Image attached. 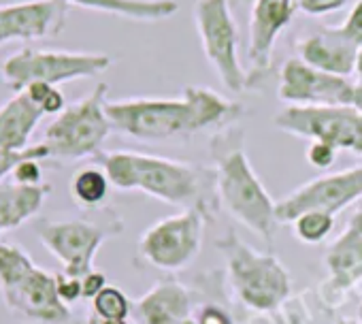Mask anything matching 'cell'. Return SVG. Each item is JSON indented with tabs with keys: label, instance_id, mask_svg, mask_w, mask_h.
Returning a JSON list of instances; mask_svg holds the SVG:
<instances>
[{
	"label": "cell",
	"instance_id": "6da1fadb",
	"mask_svg": "<svg viewBox=\"0 0 362 324\" xmlns=\"http://www.w3.org/2000/svg\"><path fill=\"white\" fill-rule=\"evenodd\" d=\"M107 115L119 134L136 141H164L230 126L243 115V107L211 88L188 86L177 98L107 100Z\"/></svg>",
	"mask_w": 362,
	"mask_h": 324
},
{
	"label": "cell",
	"instance_id": "7a4b0ae2",
	"mask_svg": "<svg viewBox=\"0 0 362 324\" xmlns=\"http://www.w3.org/2000/svg\"><path fill=\"white\" fill-rule=\"evenodd\" d=\"M211 158L216 162V195L222 207L247 231L271 243L279 224L277 203L252 169L245 151V132L235 124L220 128L211 137Z\"/></svg>",
	"mask_w": 362,
	"mask_h": 324
},
{
	"label": "cell",
	"instance_id": "3957f363",
	"mask_svg": "<svg viewBox=\"0 0 362 324\" xmlns=\"http://www.w3.org/2000/svg\"><path fill=\"white\" fill-rule=\"evenodd\" d=\"M96 160L117 190H139L175 207L209 212L207 171L192 162L130 149L100 151Z\"/></svg>",
	"mask_w": 362,
	"mask_h": 324
},
{
	"label": "cell",
	"instance_id": "277c9868",
	"mask_svg": "<svg viewBox=\"0 0 362 324\" xmlns=\"http://www.w3.org/2000/svg\"><path fill=\"white\" fill-rule=\"evenodd\" d=\"M0 296L24 324H71V307L60 299L56 275L41 269L18 243L0 241Z\"/></svg>",
	"mask_w": 362,
	"mask_h": 324
},
{
	"label": "cell",
	"instance_id": "5b68a950",
	"mask_svg": "<svg viewBox=\"0 0 362 324\" xmlns=\"http://www.w3.org/2000/svg\"><path fill=\"white\" fill-rule=\"evenodd\" d=\"M235 296L254 311L279 309L292 290V277L273 254H260L233 231L218 241Z\"/></svg>",
	"mask_w": 362,
	"mask_h": 324
},
{
	"label": "cell",
	"instance_id": "8992f818",
	"mask_svg": "<svg viewBox=\"0 0 362 324\" xmlns=\"http://www.w3.org/2000/svg\"><path fill=\"white\" fill-rule=\"evenodd\" d=\"M109 86L100 81L86 98L69 105L47 126L43 143L49 149V160H81L96 158L103 151L113 126L107 115Z\"/></svg>",
	"mask_w": 362,
	"mask_h": 324
},
{
	"label": "cell",
	"instance_id": "52a82bcc",
	"mask_svg": "<svg viewBox=\"0 0 362 324\" xmlns=\"http://www.w3.org/2000/svg\"><path fill=\"white\" fill-rule=\"evenodd\" d=\"M111 64L113 60L107 54L24 47L3 62L0 75H3L7 88H11L13 92H22L37 81L58 88L60 83H69L75 79L96 77L109 71Z\"/></svg>",
	"mask_w": 362,
	"mask_h": 324
},
{
	"label": "cell",
	"instance_id": "ba28073f",
	"mask_svg": "<svg viewBox=\"0 0 362 324\" xmlns=\"http://www.w3.org/2000/svg\"><path fill=\"white\" fill-rule=\"evenodd\" d=\"M124 224L115 216L103 220H43L39 224V241L54 254L62 271L73 277H83L94 271V258L100 245L119 235Z\"/></svg>",
	"mask_w": 362,
	"mask_h": 324
},
{
	"label": "cell",
	"instance_id": "9c48e42d",
	"mask_svg": "<svg viewBox=\"0 0 362 324\" xmlns=\"http://www.w3.org/2000/svg\"><path fill=\"white\" fill-rule=\"evenodd\" d=\"M194 24L203 54L218 73L222 86L233 94L245 90L250 75L239 58V28L228 0H197Z\"/></svg>",
	"mask_w": 362,
	"mask_h": 324
},
{
	"label": "cell",
	"instance_id": "30bf717a",
	"mask_svg": "<svg viewBox=\"0 0 362 324\" xmlns=\"http://www.w3.org/2000/svg\"><path fill=\"white\" fill-rule=\"evenodd\" d=\"M209 212L194 207L151 224L139 239V256L164 271L188 267L201 252Z\"/></svg>",
	"mask_w": 362,
	"mask_h": 324
},
{
	"label": "cell",
	"instance_id": "8fae6325",
	"mask_svg": "<svg viewBox=\"0 0 362 324\" xmlns=\"http://www.w3.org/2000/svg\"><path fill=\"white\" fill-rule=\"evenodd\" d=\"M273 124L292 137L320 141L362 156V113L345 107H286Z\"/></svg>",
	"mask_w": 362,
	"mask_h": 324
},
{
	"label": "cell",
	"instance_id": "7c38bea8",
	"mask_svg": "<svg viewBox=\"0 0 362 324\" xmlns=\"http://www.w3.org/2000/svg\"><path fill=\"white\" fill-rule=\"evenodd\" d=\"M362 199V165L328 173L307 182L294 192L277 201V222L288 224L307 212H324L337 216L351 203Z\"/></svg>",
	"mask_w": 362,
	"mask_h": 324
},
{
	"label": "cell",
	"instance_id": "4fadbf2b",
	"mask_svg": "<svg viewBox=\"0 0 362 324\" xmlns=\"http://www.w3.org/2000/svg\"><path fill=\"white\" fill-rule=\"evenodd\" d=\"M277 96L290 107H345L351 105L354 83L290 58L279 69Z\"/></svg>",
	"mask_w": 362,
	"mask_h": 324
},
{
	"label": "cell",
	"instance_id": "5bb4252c",
	"mask_svg": "<svg viewBox=\"0 0 362 324\" xmlns=\"http://www.w3.org/2000/svg\"><path fill=\"white\" fill-rule=\"evenodd\" d=\"M324 265L328 277L320 286V299L328 307H339L347 292L362 279V205L326 250Z\"/></svg>",
	"mask_w": 362,
	"mask_h": 324
},
{
	"label": "cell",
	"instance_id": "9a60e30c",
	"mask_svg": "<svg viewBox=\"0 0 362 324\" xmlns=\"http://www.w3.org/2000/svg\"><path fill=\"white\" fill-rule=\"evenodd\" d=\"M69 5L62 0H28V3L0 7V47L13 41L56 39L69 16Z\"/></svg>",
	"mask_w": 362,
	"mask_h": 324
},
{
	"label": "cell",
	"instance_id": "2e32d148",
	"mask_svg": "<svg viewBox=\"0 0 362 324\" xmlns=\"http://www.w3.org/2000/svg\"><path fill=\"white\" fill-rule=\"evenodd\" d=\"M296 13V0H254L250 13V83L264 79L271 71V58L277 39L290 26Z\"/></svg>",
	"mask_w": 362,
	"mask_h": 324
},
{
	"label": "cell",
	"instance_id": "e0dca14e",
	"mask_svg": "<svg viewBox=\"0 0 362 324\" xmlns=\"http://www.w3.org/2000/svg\"><path fill=\"white\" fill-rule=\"evenodd\" d=\"M296 58L305 64L337 77H349L356 73L358 47L351 45L339 28H322L294 43Z\"/></svg>",
	"mask_w": 362,
	"mask_h": 324
},
{
	"label": "cell",
	"instance_id": "ac0fdd59",
	"mask_svg": "<svg viewBox=\"0 0 362 324\" xmlns=\"http://www.w3.org/2000/svg\"><path fill=\"white\" fill-rule=\"evenodd\" d=\"M143 324H186L192 320V296L179 282H158L134 305Z\"/></svg>",
	"mask_w": 362,
	"mask_h": 324
},
{
	"label": "cell",
	"instance_id": "d6986e66",
	"mask_svg": "<svg viewBox=\"0 0 362 324\" xmlns=\"http://www.w3.org/2000/svg\"><path fill=\"white\" fill-rule=\"evenodd\" d=\"M52 195V184L0 182V233H11L33 220Z\"/></svg>",
	"mask_w": 362,
	"mask_h": 324
},
{
	"label": "cell",
	"instance_id": "ffe728a7",
	"mask_svg": "<svg viewBox=\"0 0 362 324\" xmlns=\"http://www.w3.org/2000/svg\"><path fill=\"white\" fill-rule=\"evenodd\" d=\"M43 115L41 107L26 92H16V96L0 105V145L11 151L28 149V141Z\"/></svg>",
	"mask_w": 362,
	"mask_h": 324
},
{
	"label": "cell",
	"instance_id": "44dd1931",
	"mask_svg": "<svg viewBox=\"0 0 362 324\" xmlns=\"http://www.w3.org/2000/svg\"><path fill=\"white\" fill-rule=\"evenodd\" d=\"M62 3L134 22H162L179 11L177 0H62Z\"/></svg>",
	"mask_w": 362,
	"mask_h": 324
},
{
	"label": "cell",
	"instance_id": "7402d4cb",
	"mask_svg": "<svg viewBox=\"0 0 362 324\" xmlns=\"http://www.w3.org/2000/svg\"><path fill=\"white\" fill-rule=\"evenodd\" d=\"M109 178L103 167H83L73 173L69 192L75 205L83 209H96L107 201L109 195Z\"/></svg>",
	"mask_w": 362,
	"mask_h": 324
},
{
	"label": "cell",
	"instance_id": "603a6c76",
	"mask_svg": "<svg viewBox=\"0 0 362 324\" xmlns=\"http://www.w3.org/2000/svg\"><path fill=\"white\" fill-rule=\"evenodd\" d=\"M334 226V216L324 212H307L294 220V235L303 243H322Z\"/></svg>",
	"mask_w": 362,
	"mask_h": 324
},
{
	"label": "cell",
	"instance_id": "cb8c5ba5",
	"mask_svg": "<svg viewBox=\"0 0 362 324\" xmlns=\"http://www.w3.org/2000/svg\"><path fill=\"white\" fill-rule=\"evenodd\" d=\"M92 309H94V316L103 320H128L130 301L119 288L107 286L92 299Z\"/></svg>",
	"mask_w": 362,
	"mask_h": 324
},
{
	"label": "cell",
	"instance_id": "d4e9b609",
	"mask_svg": "<svg viewBox=\"0 0 362 324\" xmlns=\"http://www.w3.org/2000/svg\"><path fill=\"white\" fill-rule=\"evenodd\" d=\"M28 158H35V160H49V149L45 143H37V145H30L28 149L24 151H11V149H5L0 145V182H3L7 175H11V171L20 165L22 160H28Z\"/></svg>",
	"mask_w": 362,
	"mask_h": 324
},
{
	"label": "cell",
	"instance_id": "484cf974",
	"mask_svg": "<svg viewBox=\"0 0 362 324\" xmlns=\"http://www.w3.org/2000/svg\"><path fill=\"white\" fill-rule=\"evenodd\" d=\"M349 5V0H296V9L311 18H322L328 13H337Z\"/></svg>",
	"mask_w": 362,
	"mask_h": 324
},
{
	"label": "cell",
	"instance_id": "4316f807",
	"mask_svg": "<svg viewBox=\"0 0 362 324\" xmlns=\"http://www.w3.org/2000/svg\"><path fill=\"white\" fill-rule=\"evenodd\" d=\"M341 30V35L351 43L356 45L358 50L362 47V0H358V3L351 7V11L347 13L345 22L341 26H337Z\"/></svg>",
	"mask_w": 362,
	"mask_h": 324
},
{
	"label": "cell",
	"instance_id": "83f0119b",
	"mask_svg": "<svg viewBox=\"0 0 362 324\" xmlns=\"http://www.w3.org/2000/svg\"><path fill=\"white\" fill-rule=\"evenodd\" d=\"M11 178H13V182H18V184H28V186L43 184V167H41V160H35V158L22 160L20 165L11 171Z\"/></svg>",
	"mask_w": 362,
	"mask_h": 324
},
{
	"label": "cell",
	"instance_id": "f1b7e54d",
	"mask_svg": "<svg viewBox=\"0 0 362 324\" xmlns=\"http://www.w3.org/2000/svg\"><path fill=\"white\" fill-rule=\"evenodd\" d=\"M305 158H307L309 165L315 167V169H328L334 162V158H337V149L326 145V143L311 141L307 151H305Z\"/></svg>",
	"mask_w": 362,
	"mask_h": 324
},
{
	"label": "cell",
	"instance_id": "f546056e",
	"mask_svg": "<svg viewBox=\"0 0 362 324\" xmlns=\"http://www.w3.org/2000/svg\"><path fill=\"white\" fill-rule=\"evenodd\" d=\"M56 286H58V294L60 299L71 305L79 299H83V292H81V277H73V275H66L64 271L56 273Z\"/></svg>",
	"mask_w": 362,
	"mask_h": 324
},
{
	"label": "cell",
	"instance_id": "4dcf8cb0",
	"mask_svg": "<svg viewBox=\"0 0 362 324\" xmlns=\"http://www.w3.org/2000/svg\"><path fill=\"white\" fill-rule=\"evenodd\" d=\"M107 288V277L105 273L100 271H90L88 275L81 277V292H83V299H94L100 290Z\"/></svg>",
	"mask_w": 362,
	"mask_h": 324
},
{
	"label": "cell",
	"instance_id": "1f68e13d",
	"mask_svg": "<svg viewBox=\"0 0 362 324\" xmlns=\"http://www.w3.org/2000/svg\"><path fill=\"white\" fill-rule=\"evenodd\" d=\"M197 324H233L230 316L218 305H205L199 313Z\"/></svg>",
	"mask_w": 362,
	"mask_h": 324
},
{
	"label": "cell",
	"instance_id": "d6a6232c",
	"mask_svg": "<svg viewBox=\"0 0 362 324\" xmlns=\"http://www.w3.org/2000/svg\"><path fill=\"white\" fill-rule=\"evenodd\" d=\"M351 107L362 113V79L354 83V96H351Z\"/></svg>",
	"mask_w": 362,
	"mask_h": 324
},
{
	"label": "cell",
	"instance_id": "836d02e7",
	"mask_svg": "<svg viewBox=\"0 0 362 324\" xmlns=\"http://www.w3.org/2000/svg\"><path fill=\"white\" fill-rule=\"evenodd\" d=\"M88 324H128V320H103V318H98V316H90L88 318Z\"/></svg>",
	"mask_w": 362,
	"mask_h": 324
},
{
	"label": "cell",
	"instance_id": "e575fe53",
	"mask_svg": "<svg viewBox=\"0 0 362 324\" xmlns=\"http://www.w3.org/2000/svg\"><path fill=\"white\" fill-rule=\"evenodd\" d=\"M288 324H303V316L298 311L288 313Z\"/></svg>",
	"mask_w": 362,
	"mask_h": 324
},
{
	"label": "cell",
	"instance_id": "d590c367",
	"mask_svg": "<svg viewBox=\"0 0 362 324\" xmlns=\"http://www.w3.org/2000/svg\"><path fill=\"white\" fill-rule=\"evenodd\" d=\"M356 75L362 79V47L358 50V60H356Z\"/></svg>",
	"mask_w": 362,
	"mask_h": 324
},
{
	"label": "cell",
	"instance_id": "8d00e7d4",
	"mask_svg": "<svg viewBox=\"0 0 362 324\" xmlns=\"http://www.w3.org/2000/svg\"><path fill=\"white\" fill-rule=\"evenodd\" d=\"M334 324H349V322H347V320H337Z\"/></svg>",
	"mask_w": 362,
	"mask_h": 324
},
{
	"label": "cell",
	"instance_id": "74e56055",
	"mask_svg": "<svg viewBox=\"0 0 362 324\" xmlns=\"http://www.w3.org/2000/svg\"><path fill=\"white\" fill-rule=\"evenodd\" d=\"M358 316H360V322H362V305H360V309H358Z\"/></svg>",
	"mask_w": 362,
	"mask_h": 324
},
{
	"label": "cell",
	"instance_id": "f35d334b",
	"mask_svg": "<svg viewBox=\"0 0 362 324\" xmlns=\"http://www.w3.org/2000/svg\"><path fill=\"white\" fill-rule=\"evenodd\" d=\"M186 324H197V320H190V322H186Z\"/></svg>",
	"mask_w": 362,
	"mask_h": 324
}]
</instances>
